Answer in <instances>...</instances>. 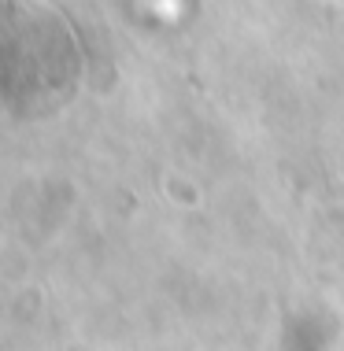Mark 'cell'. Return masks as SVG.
I'll list each match as a JSON object with an SVG mask.
<instances>
[{
	"label": "cell",
	"mask_w": 344,
	"mask_h": 351,
	"mask_svg": "<svg viewBox=\"0 0 344 351\" xmlns=\"http://www.w3.org/2000/svg\"><path fill=\"white\" fill-rule=\"evenodd\" d=\"M82 45L45 0H0V115L41 119L74 97Z\"/></svg>",
	"instance_id": "6da1fadb"
}]
</instances>
